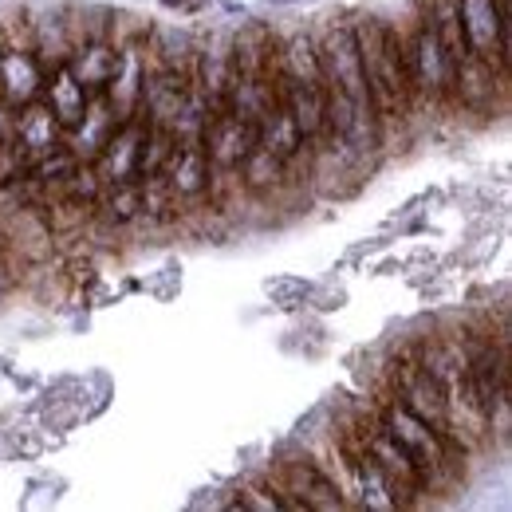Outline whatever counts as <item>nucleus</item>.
Segmentation results:
<instances>
[{"label": "nucleus", "instance_id": "nucleus-21", "mask_svg": "<svg viewBox=\"0 0 512 512\" xmlns=\"http://www.w3.org/2000/svg\"><path fill=\"white\" fill-rule=\"evenodd\" d=\"M0 56H4V32H0Z\"/></svg>", "mask_w": 512, "mask_h": 512}, {"label": "nucleus", "instance_id": "nucleus-4", "mask_svg": "<svg viewBox=\"0 0 512 512\" xmlns=\"http://www.w3.org/2000/svg\"><path fill=\"white\" fill-rule=\"evenodd\" d=\"M465 343V406L481 422V430L505 426L512 398V371H509V343L505 335H461Z\"/></svg>", "mask_w": 512, "mask_h": 512}, {"label": "nucleus", "instance_id": "nucleus-17", "mask_svg": "<svg viewBox=\"0 0 512 512\" xmlns=\"http://www.w3.org/2000/svg\"><path fill=\"white\" fill-rule=\"evenodd\" d=\"M87 87L67 71V67H56L52 75H48V83H44V103H48V111L60 119V127H64V134L75 123H79V115H83V107H87Z\"/></svg>", "mask_w": 512, "mask_h": 512}, {"label": "nucleus", "instance_id": "nucleus-7", "mask_svg": "<svg viewBox=\"0 0 512 512\" xmlns=\"http://www.w3.org/2000/svg\"><path fill=\"white\" fill-rule=\"evenodd\" d=\"M469 60L509 79V0H457Z\"/></svg>", "mask_w": 512, "mask_h": 512}, {"label": "nucleus", "instance_id": "nucleus-13", "mask_svg": "<svg viewBox=\"0 0 512 512\" xmlns=\"http://www.w3.org/2000/svg\"><path fill=\"white\" fill-rule=\"evenodd\" d=\"M142 146H146V111H138V115H130L127 123H119L115 134L103 142V150L95 154L91 170H95L99 186L134 182L138 166H142Z\"/></svg>", "mask_w": 512, "mask_h": 512}, {"label": "nucleus", "instance_id": "nucleus-2", "mask_svg": "<svg viewBox=\"0 0 512 512\" xmlns=\"http://www.w3.org/2000/svg\"><path fill=\"white\" fill-rule=\"evenodd\" d=\"M351 28H355L359 64H363V79H367L379 127H402L414 115V87H410V71H406L402 32L383 16H363Z\"/></svg>", "mask_w": 512, "mask_h": 512}, {"label": "nucleus", "instance_id": "nucleus-10", "mask_svg": "<svg viewBox=\"0 0 512 512\" xmlns=\"http://www.w3.org/2000/svg\"><path fill=\"white\" fill-rule=\"evenodd\" d=\"M272 481L284 489V497H288L296 509L335 512L351 505L347 493H343V485L323 469L320 461H312L308 453H304V457H284V461H276Z\"/></svg>", "mask_w": 512, "mask_h": 512}, {"label": "nucleus", "instance_id": "nucleus-8", "mask_svg": "<svg viewBox=\"0 0 512 512\" xmlns=\"http://www.w3.org/2000/svg\"><path fill=\"white\" fill-rule=\"evenodd\" d=\"M386 390H390L402 406H410L418 418H426L430 426L446 430L449 438H453V418H449L446 390H442L438 379L422 367V359L414 355V347H406L402 355H394L390 375H386ZM453 442H457V438H453ZM457 446H461V442H457Z\"/></svg>", "mask_w": 512, "mask_h": 512}, {"label": "nucleus", "instance_id": "nucleus-11", "mask_svg": "<svg viewBox=\"0 0 512 512\" xmlns=\"http://www.w3.org/2000/svg\"><path fill=\"white\" fill-rule=\"evenodd\" d=\"M48 83V67L40 64L32 40L24 36V44L4 36V56H0V103H8L12 111L36 103L44 95Z\"/></svg>", "mask_w": 512, "mask_h": 512}, {"label": "nucleus", "instance_id": "nucleus-6", "mask_svg": "<svg viewBox=\"0 0 512 512\" xmlns=\"http://www.w3.org/2000/svg\"><path fill=\"white\" fill-rule=\"evenodd\" d=\"M154 178H158L162 193L170 197L174 213H182V209H201L205 197L213 193V162H209V154H205L201 134H182V138L170 146V154H166V162L158 166Z\"/></svg>", "mask_w": 512, "mask_h": 512}, {"label": "nucleus", "instance_id": "nucleus-12", "mask_svg": "<svg viewBox=\"0 0 512 512\" xmlns=\"http://www.w3.org/2000/svg\"><path fill=\"white\" fill-rule=\"evenodd\" d=\"M146 79H150V52H146V36L138 40H123L119 48V60H115V71L103 87L111 111L119 123H127L130 115L142 111V95H146Z\"/></svg>", "mask_w": 512, "mask_h": 512}, {"label": "nucleus", "instance_id": "nucleus-5", "mask_svg": "<svg viewBox=\"0 0 512 512\" xmlns=\"http://www.w3.org/2000/svg\"><path fill=\"white\" fill-rule=\"evenodd\" d=\"M402 52H406V71H410V87H414V107L418 103L453 107L457 103V64L442 48L430 4H422L410 32H402Z\"/></svg>", "mask_w": 512, "mask_h": 512}, {"label": "nucleus", "instance_id": "nucleus-18", "mask_svg": "<svg viewBox=\"0 0 512 512\" xmlns=\"http://www.w3.org/2000/svg\"><path fill=\"white\" fill-rule=\"evenodd\" d=\"M237 493H241V497L233 501V509H260V512L296 509V505L284 497V489H280L276 481H253V485H241Z\"/></svg>", "mask_w": 512, "mask_h": 512}, {"label": "nucleus", "instance_id": "nucleus-14", "mask_svg": "<svg viewBox=\"0 0 512 512\" xmlns=\"http://www.w3.org/2000/svg\"><path fill=\"white\" fill-rule=\"evenodd\" d=\"M8 142H12V150L24 158V166H36L40 158L64 150V127H60V119L48 111V103L36 99V103H28V107H20V111L12 115Z\"/></svg>", "mask_w": 512, "mask_h": 512}, {"label": "nucleus", "instance_id": "nucleus-16", "mask_svg": "<svg viewBox=\"0 0 512 512\" xmlns=\"http://www.w3.org/2000/svg\"><path fill=\"white\" fill-rule=\"evenodd\" d=\"M24 32H28L32 48H36L40 64L48 67V75H52L56 67L67 64L71 44H75L71 12H64V8H56V12H52V8H48V12H40V20H28V24H24Z\"/></svg>", "mask_w": 512, "mask_h": 512}, {"label": "nucleus", "instance_id": "nucleus-9", "mask_svg": "<svg viewBox=\"0 0 512 512\" xmlns=\"http://www.w3.org/2000/svg\"><path fill=\"white\" fill-rule=\"evenodd\" d=\"M339 457H343V481H339L343 493H355L363 509H379V512L402 509L394 481L386 477L383 465L371 457V449L363 446V438L355 434V426L343 430V438H339Z\"/></svg>", "mask_w": 512, "mask_h": 512}, {"label": "nucleus", "instance_id": "nucleus-15", "mask_svg": "<svg viewBox=\"0 0 512 512\" xmlns=\"http://www.w3.org/2000/svg\"><path fill=\"white\" fill-rule=\"evenodd\" d=\"M115 127H119V119H115L107 95H103V91H91V95H87V107H83V115H79V123L64 134L67 154H71L75 162H95V154H99L103 142L115 134Z\"/></svg>", "mask_w": 512, "mask_h": 512}, {"label": "nucleus", "instance_id": "nucleus-3", "mask_svg": "<svg viewBox=\"0 0 512 512\" xmlns=\"http://www.w3.org/2000/svg\"><path fill=\"white\" fill-rule=\"evenodd\" d=\"M379 426L394 438V446L410 457V465L422 473L426 489L438 493V489H449L457 477H461V446L449 438L446 430L430 426L426 418H418L410 406H402L390 390L371 406Z\"/></svg>", "mask_w": 512, "mask_h": 512}, {"label": "nucleus", "instance_id": "nucleus-1", "mask_svg": "<svg viewBox=\"0 0 512 512\" xmlns=\"http://www.w3.org/2000/svg\"><path fill=\"white\" fill-rule=\"evenodd\" d=\"M316 40V56L323 71V115H327V142H339L347 154L367 158L379 150V115L363 79L355 28L347 20H323Z\"/></svg>", "mask_w": 512, "mask_h": 512}, {"label": "nucleus", "instance_id": "nucleus-19", "mask_svg": "<svg viewBox=\"0 0 512 512\" xmlns=\"http://www.w3.org/2000/svg\"><path fill=\"white\" fill-rule=\"evenodd\" d=\"M209 0H162V8H170V12H182V16H193V12H201Z\"/></svg>", "mask_w": 512, "mask_h": 512}, {"label": "nucleus", "instance_id": "nucleus-20", "mask_svg": "<svg viewBox=\"0 0 512 512\" xmlns=\"http://www.w3.org/2000/svg\"><path fill=\"white\" fill-rule=\"evenodd\" d=\"M268 4H276V8H288V4H300V0H268Z\"/></svg>", "mask_w": 512, "mask_h": 512}]
</instances>
